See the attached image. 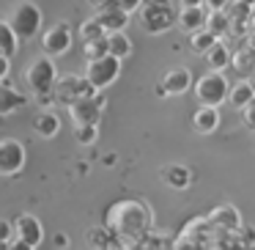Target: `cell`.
Returning a JSON list of instances; mask_svg holds the SVG:
<instances>
[{"label":"cell","mask_w":255,"mask_h":250,"mask_svg":"<svg viewBox=\"0 0 255 250\" xmlns=\"http://www.w3.org/2000/svg\"><path fill=\"white\" fill-rule=\"evenodd\" d=\"M105 228L110 237H118L124 242H140L154 228V212L140 198L116 201L105 215Z\"/></svg>","instance_id":"obj_1"},{"label":"cell","mask_w":255,"mask_h":250,"mask_svg":"<svg viewBox=\"0 0 255 250\" xmlns=\"http://www.w3.org/2000/svg\"><path fill=\"white\" fill-rule=\"evenodd\" d=\"M137 17L145 33L159 36L176 25V8H173V0H143L137 8Z\"/></svg>","instance_id":"obj_2"},{"label":"cell","mask_w":255,"mask_h":250,"mask_svg":"<svg viewBox=\"0 0 255 250\" xmlns=\"http://www.w3.org/2000/svg\"><path fill=\"white\" fill-rule=\"evenodd\" d=\"M195 99L206 107H220L222 102H228V91H231V80L222 72H206L195 80L192 85Z\"/></svg>","instance_id":"obj_3"},{"label":"cell","mask_w":255,"mask_h":250,"mask_svg":"<svg viewBox=\"0 0 255 250\" xmlns=\"http://www.w3.org/2000/svg\"><path fill=\"white\" fill-rule=\"evenodd\" d=\"M52 91H55V102L63 107H72L74 102L96 94V88L85 80V74H61L55 80V88Z\"/></svg>","instance_id":"obj_4"},{"label":"cell","mask_w":255,"mask_h":250,"mask_svg":"<svg viewBox=\"0 0 255 250\" xmlns=\"http://www.w3.org/2000/svg\"><path fill=\"white\" fill-rule=\"evenodd\" d=\"M8 25H11V30L17 33V39H36V33L41 30V11L36 3H30V0H22L17 8L11 11V19H8Z\"/></svg>","instance_id":"obj_5"},{"label":"cell","mask_w":255,"mask_h":250,"mask_svg":"<svg viewBox=\"0 0 255 250\" xmlns=\"http://www.w3.org/2000/svg\"><path fill=\"white\" fill-rule=\"evenodd\" d=\"M25 80H28V88L36 96H50V91L55 88V80H58V69L52 63V58H47V55L36 58L28 66V72H25Z\"/></svg>","instance_id":"obj_6"},{"label":"cell","mask_w":255,"mask_h":250,"mask_svg":"<svg viewBox=\"0 0 255 250\" xmlns=\"http://www.w3.org/2000/svg\"><path fill=\"white\" fill-rule=\"evenodd\" d=\"M118 74H121V61L113 55H105V58H96V61L85 63V80L96 91H105L107 85H113L118 80Z\"/></svg>","instance_id":"obj_7"},{"label":"cell","mask_w":255,"mask_h":250,"mask_svg":"<svg viewBox=\"0 0 255 250\" xmlns=\"http://www.w3.org/2000/svg\"><path fill=\"white\" fill-rule=\"evenodd\" d=\"M28 162L25 146L17 138H3L0 140V176H17Z\"/></svg>","instance_id":"obj_8"},{"label":"cell","mask_w":255,"mask_h":250,"mask_svg":"<svg viewBox=\"0 0 255 250\" xmlns=\"http://www.w3.org/2000/svg\"><path fill=\"white\" fill-rule=\"evenodd\" d=\"M105 105H107V99L99 94V91H96L94 96H85V99L74 102V105L69 107V113H72V118H74V127H83V124H99Z\"/></svg>","instance_id":"obj_9"},{"label":"cell","mask_w":255,"mask_h":250,"mask_svg":"<svg viewBox=\"0 0 255 250\" xmlns=\"http://www.w3.org/2000/svg\"><path fill=\"white\" fill-rule=\"evenodd\" d=\"M195 85V77L187 66H176V69H167L159 80V96H181L187 94L189 88Z\"/></svg>","instance_id":"obj_10"},{"label":"cell","mask_w":255,"mask_h":250,"mask_svg":"<svg viewBox=\"0 0 255 250\" xmlns=\"http://www.w3.org/2000/svg\"><path fill=\"white\" fill-rule=\"evenodd\" d=\"M41 47H44L47 58H58L66 55L69 47H72V28L69 22H55L44 36H41Z\"/></svg>","instance_id":"obj_11"},{"label":"cell","mask_w":255,"mask_h":250,"mask_svg":"<svg viewBox=\"0 0 255 250\" xmlns=\"http://www.w3.org/2000/svg\"><path fill=\"white\" fill-rule=\"evenodd\" d=\"M206 220H209V226L214 228L217 234H233V231H239V228L244 226L239 209H236V206H231V204L217 206L214 212H209V215H206Z\"/></svg>","instance_id":"obj_12"},{"label":"cell","mask_w":255,"mask_h":250,"mask_svg":"<svg viewBox=\"0 0 255 250\" xmlns=\"http://www.w3.org/2000/svg\"><path fill=\"white\" fill-rule=\"evenodd\" d=\"M14 237L22 239V242H28L30 248H39L41 242H44V228H41L39 217L33 215H19L17 220H14Z\"/></svg>","instance_id":"obj_13"},{"label":"cell","mask_w":255,"mask_h":250,"mask_svg":"<svg viewBox=\"0 0 255 250\" xmlns=\"http://www.w3.org/2000/svg\"><path fill=\"white\" fill-rule=\"evenodd\" d=\"M159 176H162V182L167 184L170 190H189L192 187V182H195V173H192V168L189 165H184V162H170V165H165L159 171Z\"/></svg>","instance_id":"obj_14"},{"label":"cell","mask_w":255,"mask_h":250,"mask_svg":"<svg viewBox=\"0 0 255 250\" xmlns=\"http://www.w3.org/2000/svg\"><path fill=\"white\" fill-rule=\"evenodd\" d=\"M96 22L105 28V33H116V30H127L129 25V14L121 11V8L116 6V3H105V6L96 8Z\"/></svg>","instance_id":"obj_15"},{"label":"cell","mask_w":255,"mask_h":250,"mask_svg":"<svg viewBox=\"0 0 255 250\" xmlns=\"http://www.w3.org/2000/svg\"><path fill=\"white\" fill-rule=\"evenodd\" d=\"M222 124V116H220V107H206L200 105L198 110L192 113V129L198 135H211L217 132Z\"/></svg>","instance_id":"obj_16"},{"label":"cell","mask_w":255,"mask_h":250,"mask_svg":"<svg viewBox=\"0 0 255 250\" xmlns=\"http://www.w3.org/2000/svg\"><path fill=\"white\" fill-rule=\"evenodd\" d=\"M231 55H233V50L228 47V41L217 39L214 47H211L203 58H206V63H209V72H225V69L231 66Z\"/></svg>","instance_id":"obj_17"},{"label":"cell","mask_w":255,"mask_h":250,"mask_svg":"<svg viewBox=\"0 0 255 250\" xmlns=\"http://www.w3.org/2000/svg\"><path fill=\"white\" fill-rule=\"evenodd\" d=\"M231 66H233V72L242 74L244 80L253 77V74H255V50H253L250 44H242L239 50H233Z\"/></svg>","instance_id":"obj_18"},{"label":"cell","mask_w":255,"mask_h":250,"mask_svg":"<svg viewBox=\"0 0 255 250\" xmlns=\"http://www.w3.org/2000/svg\"><path fill=\"white\" fill-rule=\"evenodd\" d=\"M176 22H178V28L187 30V33L203 30V25H206V6H198V8H178Z\"/></svg>","instance_id":"obj_19"},{"label":"cell","mask_w":255,"mask_h":250,"mask_svg":"<svg viewBox=\"0 0 255 250\" xmlns=\"http://www.w3.org/2000/svg\"><path fill=\"white\" fill-rule=\"evenodd\" d=\"M33 132L39 135V138H44V140L55 138V135L61 132V118H58L52 110H41L39 116L33 118Z\"/></svg>","instance_id":"obj_20"},{"label":"cell","mask_w":255,"mask_h":250,"mask_svg":"<svg viewBox=\"0 0 255 250\" xmlns=\"http://www.w3.org/2000/svg\"><path fill=\"white\" fill-rule=\"evenodd\" d=\"M28 105V96H22L19 91L8 88L6 83H0V118L8 116V113H17Z\"/></svg>","instance_id":"obj_21"},{"label":"cell","mask_w":255,"mask_h":250,"mask_svg":"<svg viewBox=\"0 0 255 250\" xmlns=\"http://www.w3.org/2000/svg\"><path fill=\"white\" fill-rule=\"evenodd\" d=\"M107 55L118 58V61H124V58L132 55V39H129L124 30H116V33H107Z\"/></svg>","instance_id":"obj_22"},{"label":"cell","mask_w":255,"mask_h":250,"mask_svg":"<svg viewBox=\"0 0 255 250\" xmlns=\"http://www.w3.org/2000/svg\"><path fill=\"white\" fill-rule=\"evenodd\" d=\"M253 85H250V80L239 77L236 83H231V91H228V105L236 107V110H242L244 105H247L250 99H253Z\"/></svg>","instance_id":"obj_23"},{"label":"cell","mask_w":255,"mask_h":250,"mask_svg":"<svg viewBox=\"0 0 255 250\" xmlns=\"http://www.w3.org/2000/svg\"><path fill=\"white\" fill-rule=\"evenodd\" d=\"M206 30H209L211 36H217V39H225L228 30H231V17H228L225 11H206Z\"/></svg>","instance_id":"obj_24"},{"label":"cell","mask_w":255,"mask_h":250,"mask_svg":"<svg viewBox=\"0 0 255 250\" xmlns=\"http://www.w3.org/2000/svg\"><path fill=\"white\" fill-rule=\"evenodd\" d=\"M214 41H217V36H211L209 30H195V33H189V47H192V52L195 55H206V52L214 47Z\"/></svg>","instance_id":"obj_25"},{"label":"cell","mask_w":255,"mask_h":250,"mask_svg":"<svg viewBox=\"0 0 255 250\" xmlns=\"http://www.w3.org/2000/svg\"><path fill=\"white\" fill-rule=\"evenodd\" d=\"M17 41L19 39H17V33L11 30V25L0 19V55L11 58L14 52H17Z\"/></svg>","instance_id":"obj_26"},{"label":"cell","mask_w":255,"mask_h":250,"mask_svg":"<svg viewBox=\"0 0 255 250\" xmlns=\"http://www.w3.org/2000/svg\"><path fill=\"white\" fill-rule=\"evenodd\" d=\"M80 36H83V41H96V39H105L107 33H105V28L96 22V17H91L80 25Z\"/></svg>","instance_id":"obj_27"},{"label":"cell","mask_w":255,"mask_h":250,"mask_svg":"<svg viewBox=\"0 0 255 250\" xmlns=\"http://www.w3.org/2000/svg\"><path fill=\"white\" fill-rule=\"evenodd\" d=\"M74 138H77L80 146L96 143V138H99V124H83V127H77L74 129Z\"/></svg>","instance_id":"obj_28"},{"label":"cell","mask_w":255,"mask_h":250,"mask_svg":"<svg viewBox=\"0 0 255 250\" xmlns=\"http://www.w3.org/2000/svg\"><path fill=\"white\" fill-rule=\"evenodd\" d=\"M83 52H85V61H96V58H105V55H107V39L85 41V44H83Z\"/></svg>","instance_id":"obj_29"},{"label":"cell","mask_w":255,"mask_h":250,"mask_svg":"<svg viewBox=\"0 0 255 250\" xmlns=\"http://www.w3.org/2000/svg\"><path fill=\"white\" fill-rule=\"evenodd\" d=\"M255 11V6H247V3H239V0H231V6L225 8V14L231 19H250Z\"/></svg>","instance_id":"obj_30"},{"label":"cell","mask_w":255,"mask_h":250,"mask_svg":"<svg viewBox=\"0 0 255 250\" xmlns=\"http://www.w3.org/2000/svg\"><path fill=\"white\" fill-rule=\"evenodd\" d=\"M239 116H242V124L244 129H250V132H255V96L247 102V105L239 110Z\"/></svg>","instance_id":"obj_31"},{"label":"cell","mask_w":255,"mask_h":250,"mask_svg":"<svg viewBox=\"0 0 255 250\" xmlns=\"http://www.w3.org/2000/svg\"><path fill=\"white\" fill-rule=\"evenodd\" d=\"M239 237H242L244 245H247V250L255 248V226H242L239 228Z\"/></svg>","instance_id":"obj_32"},{"label":"cell","mask_w":255,"mask_h":250,"mask_svg":"<svg viewBox=\"0 0 255 250\" xmlns=\"http://www.w3.org/2000/svg\"><path fill=\"white\" fill-rule=\"evenodd\" d=\"M113 3H116V6L121 8V11H127L129 17H132V14L140 8V3H143V0H113Z\"/></svg>","instance_id":"obj_33"},{"label":"cell","mask_w":255,"mask_h":250,"mask_svg":"<svg viewBox=\"0 0 255 250\" xmlns=\"http://www.w3.org/2000/svg\"><path fill=\"white\" fill-rule=\"evenodd\" d=\"M11 237H14V223L0 220V242H11Z\"/></svg>","instance_id":"obj_34"},{"label":"cell","mask_w":255,"mask_h":250,"mask_svg":"<svg viewBox=\"0 0 255 250\" xmlns=\"http://www.w3.org/2000/svg\"><path fill=\"white\" fill-rule=\"evenodd\" d=\"M206 11H225L228 6H231V0H203Z\"/></svg>","instance_id":"obj_35"},{"label":"cell","mask_w":255,"mask_h":250,"mask_svg":"<svg viewBox=\"0 0 255 250\" xmlns=\"http://www.w3.org/2000/svg\"><path fill=\"white\" fill-rule=\"evenodd\" d=\"M11 58H6V55H0V83H6V77H8V69H11Z\"/></svg>","instance_id":"obj_36"},{"label":"cell","mask_w":255,"mask_h":250,"mask_svg":"<svg viewBox=\"0 0 255 250\" xmlns=\"http://www.w3.org/2000/svg\"><path fill=\"white\" fill-rule=\"evenodd\" d=\"M244 44H250L255 50V11H253V17H250V33H247V39H244Z\"/></svg>","instance_id":"obj_37"},{"label":"cell","mask_w":255,"mask_h":250,"mask_svg":"<svg viewBox=\"0 0 255 250\" xmlns=\"http://www.w3.org/2000/svg\"><path fill=\"white\" fill-rule=\"evenodd\" d=\"M8 250H36V248H30L28 242H22V239H11V242H8Z\"/></svg>","instance_id":"obj_38"},{"label":"cell","mask_w":255,"mask_h":250,"mask_svg":"<svg viewBox=\"0 0 255 250\" xmlns=\"http://www.w3.org/2000/svg\"><path fill=\"white\" fill-rule=\"evenodd\" d=\"M203 6V0H178V8H198Z\"/></svg>","instance_id":"obj_39"},{"label":"cell","mask_w":255,"mask_h":250,"mask_svg":"<svg viewBox=\"0 0 255 250\" xmlns=\"http://www.w3.org/2000/svg\"><path fill=\"white\" fill-rule=\"evenodd\" d=\"M55 245H58V248H66V245H69V239L63 237V234H58V237H55Z\"/></svg>","instance_id":"obj_40"},{"label":"cell","mask_w":255,"mask_h":250,"mask_svg":"<svg viewBox=\"0 0 255 250\" xmlns=\"http://www.w3.org/2000/svg\"><path fill=\"white\" fill-rule=\"evenodd\" d=\"M88 3H91V6L99 8V6H105V3H110V0H88Z\"/></svg>","instance_id":"obj_41"},{"label":"cell","mask_w":255,"mask_h":250,"mask_svg":"<svg viewBox=\"0 0 255 250\" xmlns=\"http://www.w3.org/2000/svg\"><path fill=\"white\" fill-rule=\"evenodd\" d=\"M250 80V85H253V94H255V74H253V77H247Z\"/></svg>","instance_id":"obj_42"},{"label":"cell","mask_w":255,"mask_h":250,"mask_svg":"<svg viewBox=\"0 0 255 250\" xmlns=\"http://www.w3.org/2000/svg\"><path fill=\"white\" fill-rule=\"evenodd\" d=\"M239 3H247V6H255V0H239Z\"/></svg>","instance_id":"obj_43"},{"label":"cell","mask_w":255,"mask_h":250,"mask_svg":"<svg viewBox=\"0 0 255 250\" xmlns=\"http://www.w3.org/2000/svg\"><path fill=\"white\" fill-rule=\"evenodd\" d=\"M0 250H8V242H0Z\"/></svg>","instance_id":"obj_44"},{"label":"cell","mask_w":255,"mask_h":250,"mask_svg":"<svg viewBox=\"0 0 255 250\" xmlns=\"http://www.w3.org/2000/svg\"><path fill=\"white\" fill-rule=\"evenodd\" d=\"M0 121H3V118H0Z\"/></svg>","instance_id":"obj_45"},{"label":"cell","mask_w":255,"mask_h":250,"mask_svg":"<svg viewBox=\"0 0 255 250\" xmlns=\"http://www.w3.org/2000/svg\"><path fill=\"white\" fill-rule=\"evenodd\" d=\"M253 250H255V248H253Z\"/></svg>","instance_id":"obj_46"}]
</instances>
